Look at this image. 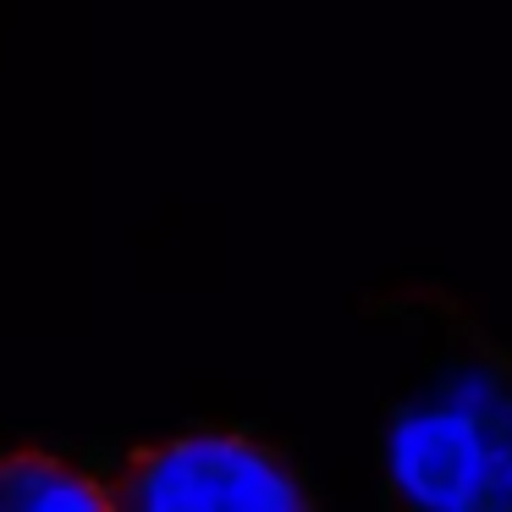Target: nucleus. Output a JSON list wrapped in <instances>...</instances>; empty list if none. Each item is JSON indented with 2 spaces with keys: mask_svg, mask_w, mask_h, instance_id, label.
Here are the masks:
<instances>
[{
  "mask_svg": "<svg viewBox=\"0 0 512 512\" xmlns=\"http://www.w3.org/2000/svg\"><path fill=\"white\" fill-rule=\"evenodd\" d=\"M413 336L380 424V496L424 512H512V353L446 292L375 303Z\"/></svg>",
  "mask_w": 512,
  "mask_h": 512,
  "instance_id": "obj_1",
  "label": "nucleus"
},
{
  "mask_svg": "<svg viewBox=\"0 0 512 512\" xmlns=\"http://www.w3.org/2000/svg\"><path fill=\"white\" fill-rule=\"evenodd\" d=\"M111 507L127 512H309L320 507L309 474L281 446L248 430H193L138 446L105 479Z\"/></svg>",
  "mask_w": 512,
  "mask_h": 512,
  "instance_id": "obj_2",
  "label": "nucleus"
},
{
  "mask_svg": "<svg viewBox=\"0 0 512 512\" xmlns=\"http://www.w3.org/2000/svg\"><path fill=\"white\" fill-rule=\"evenodd\" d=\"M105 479L56 452H0V512H105Z\"/></svg>",
  "mask_w": 512,
  "mask_h": 512,
  "instance_id": "obj_3",
  "label": "nucleus"
}]
</instances>
